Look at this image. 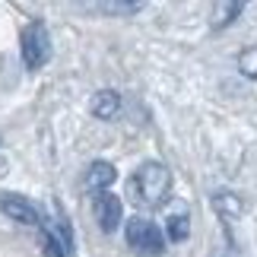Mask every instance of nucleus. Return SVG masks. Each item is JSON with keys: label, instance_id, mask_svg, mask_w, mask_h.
Masks as SVG:
<instances>
[{"label": "nucleus", "instance_id": "f03ea898", "mask_svg": "<svg viewBox=\"0 0 257 257\" xmlns=\"http://www.w3.org/2000/svg\"><path fill=\"white\" fill-rule=\"evenodd\" d=\"M127 244L143 257H159L165 251V238H162L159 225L153 219H143V216H134L127 222Z\"/></svg>", "mask_w": 257, "mask_h": 257}, {"label": "nucleus", "instance_id": "0eeeda50", "mask_svg": "<svg viewBox=\"0 0 257 257\" xmlns=\"http://www.w3.org/2000/svg\"><path fill=\"white\" fill-rule=\"evenodd\" d=\"M117 108H121V95L111 92V89H102V92H95L92 98V114L102 117V121H111L117 114Z\"/></svg>", "mask_w": 257, "mask_h": 257}, {"label": "nucleus", "instance_id": "6e6552de", "mask_svg": "<svg viewBox=\"0 0 257 257\" xmlns=\"http://www.w3.org/2000/svg\"><path fill=\"white\" fill-rule=\"evenodd\" d=\"M244 13V4H238V0H232V4H216L213 7V19L210 23L216 26V29H222V26H229V23H235Z\"/></svg>", "mask_w": 257, "mask_h": 257}, {"label": "nucleus", "instance_id": "20e7f679", "mask_svg": "<svg viewBox=\"0 0 257 257\" xmlns=\"http://www.w3.org/2000/svg\"><path fill=\"white\" fill-rule=\"evenodd\" d=\"M92 213H95V219H98V229L102 232H114L117 225H121V200H117V194H95L92 197Z\"/></svg>", "mask_w": 257, "mask_h": 257}, {"label": "nucleus", "instance_id": "9b49d317", "mask_svg": "<svg viewBox=\"0 0 257 257\" xmlns=\"http://www.w3.org/2000/svg\"><path fill=\"white\" fill-rule=\"evenodd\" d=\"M213 206H216V210H222V213H229V216H238V213H241V203L235 200L232 194H219V197L213 200Z\"/></svg>", "mask_w": 257, "mask_h": 257}, {"label": "nucleus", "instance_id": "39448f33", "mask_svg": "<svg viewBox=\"0 0 257 257\" xmlns=\"http://www.w3.org/2000/svg\"><path fill=\"white\" fill-rule=\"evenodd\" d=\"M0 210H4L10 219L23 222V225H38L42 222V216H38V210L32 206V200H26L23 194H0Z\"/></svg>", "mask_w": 257, "mask_h": 257}, {"label": "nucleus", "instance_id": "f257e3e1", "mask_svg": "<svg viewBox=\"0 0 257 257\" xmlns=\"http://www.w3.org/2000/svg\"><path fill=\"white\" fill-rule=\"evenodd\" d=\"M172 191V175L162 162H143L127 181V194L140 206H162Z\"/></svg>", "mask_w": 257, "mask_h": 257}, {"label": "nucleus", "instance_id": "ddd939ff", "mask_svg": "<svg viewBox=\"0 0 257 257\" xmlns=\"http://www.w3.org/2000/svg\"><path fill=\"white\" fill-rule=\"evenodd\" d=\"M241 73L257 76V48H254V51H244V54H241Z\"/></svg>", "mask_w": 257, "mask_h": 257}, {"label": "nucleus", "instance_id": "f8f14e48", "mask_svg": "<svg viewBox=\"0 0 257 257\" xmlns=\"http://www.w3.org/2000/svg\"><path fill=\"white\" fill-rule=\"evenodd\" d=\"M98 10H105V13H137V10H143L140 0H131V4H98Z\"/></svg>", "mask_w": 257, "mask_h": 257}, {"label": "nucleus", "instance_id": "1a4fd4ad", "mask_svg": "<svg viewBox=\"0 0 257 257\" xmlns=\"http://www.w3.org/2000/svg\"><path fill=\"white\" fill-rule=\"evenodd\" d=\"M187 232H191V225H187V216L184 213H178V216L169 219V241H184Z\"/></svg>", "mask_w": 257, "mask_h": 257}, {"label": "nucleus", "instance_id": "9d476101", "mask_svg": "<svg viewBox=\"0 0 257 257\" xmlns=\"http://www.w3.org/2000/svg\"><path fill=\"white\" fill-rule=\"evenodd\" d=\"M42 251H45V257H67V248L54 232H42Z\"/></svg>", "mask_w": 257, "mask_h": 257}, {"label": "nucleus", "instance_id": "7ed1b4c3", "mask_svg": "<svg viewBox=\"0 0 257 257\" xmlns=\"http://www.w3.org/2000/svg\"><path fill=\"white\" fill-rule=\"evenodd\" d=\"M23 61L29 70H38L51 61V35L45 23H29L23 29Z\"/></svg>", "mask_w": 257, "mask_h": 257}, {"label": "nucleus", "instance_id": "423d86ee", "mask_svg": "<svg viewBox=\"0 0 257 257\" xmlns=\"http://www.w3.org/2000/svg\"><path fill=\"white\" fill-rule=\"evenodd\" d=\"M117 178L114 172V165L111 162H92L86 169V178H83V184H86V191H95V194H102L111 187V181Z\"/></svg>", "mask_w": 257, "mask_h": 257}]
</instances>
